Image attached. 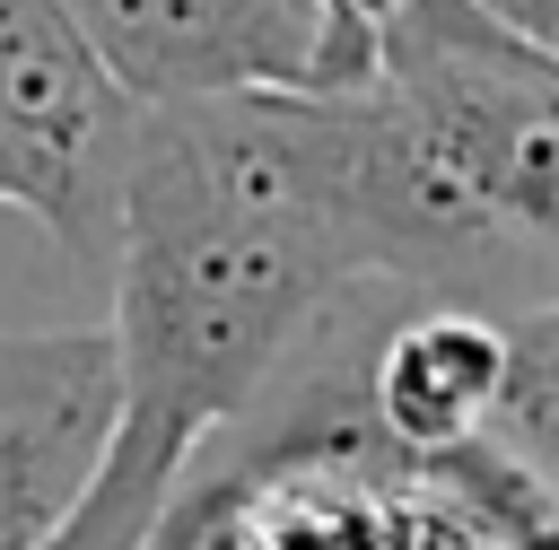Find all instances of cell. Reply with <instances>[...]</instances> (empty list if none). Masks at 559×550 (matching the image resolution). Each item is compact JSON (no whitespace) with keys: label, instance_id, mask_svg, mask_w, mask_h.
I'll return each mask as SVG.
<instances>
[{"label":"cell","instance_id":"6da1fadb","mask_svg":"<svg viewBox=\"0 0 559 550\" xmlns=\"http://www.w3.org/2000/svg\"><path fill=\"white\" fill-rule=\"evenodd\" d=\"M105 262L122 428L210 445L271 393L332 297L376 288L367 87L131 113Z\"/></svg>","mask_w":559,"mask_h":550},{"label":"cell","instance_id":"7a4b0ae2","mask_svg":"<svg viewBox=\"0 0 559 550\" xmlns=\"http://www.w3.org/2000/svg\"><path fill=\"white\" fill-rule=\"evenodd\" d=\"M376 87L445 175L542 262H559V70L463 0H411L376 44Z\"/></svg>","mask_w":559,"mask_h":550},{"label":"cell","instance_id":"3957f363","mask_svg":"<svg viewBox=\"0 0 559 550\" xmlns=\"http://www.w3.org/2000/svg\"><path fill=\"white\" fill-rule=\"evenodd\" d=\"M131 113L314 87V0H61Z\"/></svg>","mask_w":559,"mask_h":550},{"label":"cell","instance_id":"277c9868","mask_svg":"<svg viewBox=\"0 0 559 550\" xmlns=\"http://www.w3.org/2000/svg\"><path fill=\"white\" fill-rule=\"evenodd\" d=\"M122 419L105 323H0V550H44Z\"/></svg>","mask_w":559,"mask_h":550},{"label":"cell","instance_id":"5b68a950","mask_svg":"<svg viewBox=\"0 0 559 550\" xmlns=\"http://www.w3.org/2000/svg\"><path fill=\"white\" fill-rule=\"evenodd\" d=\"M0 140L26 148L44 175L70 183V201L105 227L114 253V192L131 148V105L87 61L61 0H0Z\"/></svg>","mask_w":559,"mask_h":550},{"label":"cell","instance_id":"8992f818","mask_svg":"<svg viewBox=\"0 0 559 550\" xmlns=\"http://www.w3.org/2000/svg\"><path fill=\"white\" fill-rule=\"evenodd\" d=\"M507 375V323L463 306H411L376 323L358 358V410L393 454H463L489 437Z\"/></svg>","mask_w":559,"mask_h":550},{"label":"cell","instance_id":"52a82bcc","mask_svg":"<svg viewBox=\"0 0 559 550\" xmlns=\"http://www.w3.org/2000/svg\"><path fill=\"white\" fill-rule=\"evenodd\" d=\"M480 445L559 515V297L507 323V375Z\"/></svg>","mask_w":559,"mask_h":550},{"label":"cell","instance_id":"ba28073f","mask_svg":"<svg viewBox=\"0 0 559 550\" xmlns=\"http://www.w3.org/2000/svg\"><path fill=\"white\" fill-rule=\"evenodd\" d=\"M183 463H192L183 445H166V437H148V428H122V419H114V445H105V463H96L87 498L61 515V533H52L44 550H140V541H148V524L166 515V498H175V471H183Z\"/></svg>","mask_w":559,"mask_h":550},{"label":"cell","instance_id":"9c48e42d","mask_svg":"<svg viewBox=\"0 0 559 550\" xmlns=\"http://www.w3.org/2000/svg\"><path fill=\"white\" fill-rule=\"evenodd\" d=\"M0 210H26L61 253H96V262H105V227L70 201L61 175H44V166H35L26 148H9V140H0Z\"/></svg>","mask_w":559,"mask_h":550},{"label":"cell","instance_id":"30bf717a","mask_svg":"<svg viewBox=\"0 0 559 550\" xmlns=\"http://www.w3.org/2000/svg\"><path fill=\"white\" fill-rule=\"evenodd\" d=\"M472 17H489L507 44H524L533 61H550L559 70V0H463Z\"/></svg>","mask_w":559,"mask_h":550},{"label":"cell","instance_id":"8fae6325","mask_svg":"<svg viewBox=\"0 0 559 550\" xmlns=\"http://www.w3.org/2000/svg\"><path fill=\"white\" fill-rule=\"evenodd\" d=\"M201 515H210V471H201V454L175 471V498H166V515L148 524V541L140 550H201Z\"/></svg>","mask_w":559,"mask_h":550}]
</instances>
